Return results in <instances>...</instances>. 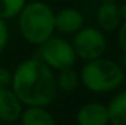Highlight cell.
Returning <instances> with one entry per match:
<instances>
[{
	"label": "cell",
	"instance_id": "cell-18",
	"mask_svg": "<svg viewBox=\"0 0 126 125\" xmlns=\"http://www.w3.org/2000/svg\"><path fill=\"white\" fill-rule=\"evenodd\" d=\"M0 125H10V124H7V122H3V121H0Z\"/></svg>",
	"mask_w": 126,
	"mask_h": 125
},
{
	"label": "cell",
	"instance_id": "cell-13",
	"mask_svg": "<svg viewBox=\"0 0 126 125\" xmlns=\"http://www.w3.org/2000/svg\"><path fill=\"white\" fill-rule=\"evenodd\" d=\"M25 4L27 0H0V18L4 21L16 18Z\"/></svg>",
	"mask_w": 126,
	"mask_h": 125
},
{
	"label": "cell",
	"instance_id": "cell-7",
	"mask_svg": "<svg viewBox=\"0 0 126 125\" xmlns=\"http://www.w3.org/2000/svg\"><path fill=\"white\" fill-rule=\"evenodd\" d=\"M78 125H110L109 107L103 103L93 102L84 104L76 113Z\"/></svg>",
	"mask_w": 126,
	"mask_h": 125
},
{
	"label": "cell",
	"instance_id": "cell-17",
	"mask_svg": "<svg viewBox=\"0 0 126 125\" xmlns=\"http://www.w3.org/2000/svg\"><path fill=\"white\" fill-rule=\"evenodd\" d=\"M119 12H120V18H122V21H126V1L123 3V4L119 6Z\"/></svg>",
	"mask_w": 126,
	"mask_h": 125
},
{
	"label": "cell",
	"instance_id": "cell-1",
	"mask_svg": "<svg viewBox=\"0 0 126 125\" xmlns=\"http://www.w3.org/2000/svg\"><path fill=\"white\" fill-rule=\"evenodd\" d=\"M10 87L27 106H48L56 99L57 80L50 66L31 58L16 66Z\"/></svg>",
	"mask_w": 126,
	"mask_h": 125
},
{
	"label": "cell",
	"instance_id": "cell-19",
	"mask_svg": "<svg viewBox=\"0 0 126 125\" xmlns=\"http://www.w3.org/2000/svg\"><path fill=\"white\" fill-rule=\"evenodd\" d=\"M100 1H117V0H100Z\"/></svg>",
	"mask_w": 126,
	"mask_h": 125
},
{
	"label": "cell",
	"instance_id": "cell-14",
	"mask_svg": "<svg viewBox=\"0 0 126 125\" xmlns=\"http://www.w3.org/2000/svg\"><path fill=\"white\" fill-rule=\"evenodd\" d=\"M7 41H9V30H7V25H6L4 19L0 18V55L4 52V49L7 46Z\"/></svg>",
	"mask_w": 126,
	"mask_h": 125
},
{
	"label": "cell",
	"instance_id": "cell-8",
	"mask_svg": "<svg viewBox=\"0 0 126 125\" xmlns=\"http://www.w3.org/2000/svg\"><path fill=\"white\" fill-rule=\"evenodd\" d=\"M97 22L101 31L111 32L120 27L122 18L116 1H101L97 9Z\"/></svg>",
	"mask_w": 126,
	"mask_h": 125
},
{
	"label": "cell",
	"instance_id": "cell-5",
	"mask_svg": "<svg viewBox=\"0 0 126 125\" xmlns=\"http://www.w3.org/2000/svg\"><path fill=\"white\" fill-rule=\"evenodd\" d=\"M72 46L76 53V58H81L82 61L88 62L98 59L104 55L107 49V40L100 28L82 27L78 32H75Z\"/></svg>",
	"mask_w": 126,
	"mask_h": 125
},
{
	"label": "cell",
	"instance_id": "cell-10",
	"mask_svg": "<svg viewBox=\"0 0 126 125\" xmlns=\"http://www.w3.org/2000/svg\"><path fill=\"white\" fill-rule=\"evenodd\" d=\"M21 125H56L53 115L46 106H28L21 113Z\"/></svg>",
	"mask_w": 126,
	"mask_h": 125
},
{
	"label": "cell",
	"instance_id": "cell-4",
	"mask_svg": "<svg viewBox=\"0 0 126 125\" xmlns=\"http://www.w3.org/2000/svg\"><path fill=\"white\" fill-rule=\"evenodd\" d=\"M35 58L43 61L53 71H63L67 68H73L76 62V53L73 50L72 43L66 41L64 38L53 37V35L38 46Z\"/></svg>",
	"mask_w": 126,
	"mask_h": 125
},
{
	"label": "cell",
	"instance_id": "cell-2",
	"mask_svg": "<svg viewBox=\"0 0 126 125\" xmlns=\"http://www.w3.org/2000/svg\"><path fill=\"white\" fill-rule=\"evenodd\" d=\"M54 12L44 1H31L24 6L18 15V27L21 35L34 46H40L48 40L56 30Z\"/></svg>",
	"mask_w": 126,
	"mask_h": 125
},
{
	"label": "cell",
	"instance_id": "cell-16",
	"mask_svg": "<svg viewBox=\"0 0 126 125\" xmlns=\"http://www.w3.org/2000/svg\"><path fill=\"white\" fill-rule=\"evenodd\" d=\"M117 41H119V47L122 49V52L126 55V21L119 28V35H117Z\"/></svg>",
	"mask_w": 126,
	"mask_h": 125
},
{
	"label": "cell",
	"instance_id": "cell-11",
	"mask_svg": "<svg viewBox=\"0 0 126 125\" xmlns=\"http://www.w3.org/2000/svg\"><path fill=\"white\" fill-rule=\"evenodd\" d=\"M107 107L110 125H126V91L116 94Z\"/></svg>",
	"mask_w": 126,
	"mask_h": 125
},
{
	"label": "cell",
	"instance_id": "cell-15",
	"mask_svg": "<svg viewBox=\"0 0 126 125\" xmlns=\"http://www.w3.org/2000/svg\"><path fill=\"white\" fill-rule=\"evenodd\" d=\"M10 83H12V74L9 72V69L0 66V88L9 87Z\"/></svg>",
	"mask_w": 126,
	"mask_h": 125
},
{
	"label": "cell",
	"instance_id": "cell-12",
	"mask_svg": "<svg viewBox=\"0 0 126 125\" xmlns=\"http://www.w3.org/2000/svg\"><path fill=\"white\" fill-rule=\"evenodd\" d=\"M56 80H57V88H60L63 93H73L79 85V74L73 68L59 71Z\"/></svg>",
	"mask_w": 126,
	"mask_h": 125
},
{
	"label": "cell",
	"instance_id": "cell-3",
	"mask_svg": "<svg viewBox=\"0 0 126 125\" xmlns=\"http://www.w3.org/2000/svg\"><path fill=\"white\" fill-rule=\"evenodd\" d=\"M79 80L84 87L93 93H110L123 84L125 72L114 61L98 58L88 61L82 66Z\"/></svg>",
	"mask_w": 126,
	"mask_h": 125
},
{
	"label": "cell",
	"instance_id": "cell-9",
	"mask_svg": "<svg viewBox=\"0 0 126 125\" xmlns=\"http://www.w3.org/2000/svg\"><path fill=\"white\" fill-rule=\"evenodd\" d=\"M54 24L62 34H75L84 27V16L75 7H64L54 15Z\"/></svg>",
	"mask_w": 126,
	"mask_h": 125
},
{
	"label": "cell",
	"instance_id": "cell-6",
	"mask_svg": "<svg viewBox=\"0 0 126 125\" xmlns=\"http://www.w3.org/2000/svg\"><path fill=\"white\" fill-rule=\"evenodd\" d=\"M22 102L9 87L0 88V121L13 124L21 118Z\"/></svg>",
	"mask_w": 126,
	"mask_h": 125
}]
</instances>
